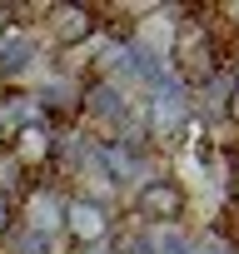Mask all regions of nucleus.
<instances>
[{
  "label": "nucleus",
  "mask_w": 239,
  "mask_h": 254,
  "mask_svg": "<svg viewBox=\"0 0 239 254\" xmlns=\"http://www.w3.org/2000/svg\"><path fill=\"white\" fill-rule=\"evenodd\" d=\"M10 229H15V204H10V194H0V239Z\"/></svg>",
  "instance_id": "nucleus-9"
},
{
  "label": "nucleus",
  "mask_w": 239,
  "mask_h": 254,
  "mask_svg": "<svg viewBox=\"0 0 239 254\" xmlns=\"http://www.w3.org/2000/svg\"><path fill=\"white\" fill-rule=\"evenodd\" d=\"M184 185L179 180H140L135 190V219H145L150 229H165V224H179L184 219Z\"/></svg>",
  "instance_id": "nucleus-2"
},
{
  "label": "nucleus",
  "mask_w": 239,
  "mask_h": 254,
  "mask_svg": "<svg viewBox=\"0 0 239 254\" xmlns=\"http://www.w3.org/2000/svg\"><path fill=\"white\" fill-rule=\"evenodd\" d=\"M95 30H100L95 10H85V5H50V40L55 45L75 50V45L95 40Z\"/></svg>",
  "instance_id": "nucleus-4"
},
{
  "label": "nucleus",
  "mask_w": 239,
  "mask_h": 254,
  "mask_svg": "<svg viewBox=\"0 0 239 254\" xmlns=\"http://www.w3.org/2000/svg\"><path fill=\"white\" fill-rule=\"evenodd\" d=\"M60 229L85 249V244H105L110 239V214H105V204L100 199H65V219H60Z\"/></svg>",
  "instance_id": "nucleus-3"
},
{
  "label": "nucleus",
  "mask_w": 239,
  "mask_h": 254,
  "mask_svg": "<svg viewBox=\"0 0 239 254\" xmlns=\"http://www.w3.org/2000/svg\"><path fill=\"white\" fill-rule=\"evenodd\" d=\"M15 175H20V165H15L10 155H0V194H10V185H15Z\"/></svg>",
  "instance_id": "nucleus-8"
},
{
  "label": "nucleus",
  "mask_w": 239,
  "mask_h": 254,
  "mask_svg": "<svg viewBox=\"0 0 239 254\" xmlns=\"http://www.w3.org/2000/svg\"><path fill=\"white\" fill-rule=\"evenodd\" d=\"M170 60H175V75L194 90H209L214 80V45H209V30L199 20L179 25V35L170 40Z\"/></svg>",
  "instance_id": "nucleus-1"
},
{
  "label": "nucleus",
  "mask_w": 239,
  "mask_h": 254,
  "mask_svg": "<svg viewBox=\"0 0 239 254\" xmlns=\"http://www.w3.org/2000/svg\"><path fill=\"white\" fill-rule=\"evenodd\" d=\"M50 155H55L50 125H20V130H15V140H10V160H15L20 170H30V165H40V160H50Z\"/></svg>",
  "instance_id": "nucleus-7"
},
{
  "label": "nucleus",
  "mask_w": 239,
  "mask_h": 254,
  "mask_svg": "<svg viewBox=\"0 0 239 254\" xmlns=\"http://www.w3.org/2000/svg\"><path fill=\"white\" fill-rule=\"evenodd\" d=\"M60 219H65V199L55 190H30V204H25V234L30 239H55L60 234Z\"/></svg>",
  "instance_id": "nucleus-6"
},
{
  "label": "nucleus",
  "mask_w": 239,
  "mask_h": 254,
  "mask_svg": "<svg viewBox=\"0 0 239 254\" xmlns=\"http://www.w3.org/2000/svg\"><path fill=\"white\" fill-rule=\"evenodd\" d=\"M10 120H15V115H10V100H0V135L10 130Z\"/></svg>",
  "instance_id": "nucleus-10"
},
{
  "label": "nucleus",
  "mask_w": 239,
  "mask_h": 254,
  "mask_svg": "<svg viewBox=\"0 0 239 254\" xmlns=\"http://www.w3.org/2000/svg\"><path fill=\"white\" fill-rule=\"evenodd\" d=\"M184 120H189V100H184V95H175V90L165 95V90H160V95L145 100V135H150V140H170Z\"/></svg>",
  "instance_id": "nucleus-5"
}]
</instances>
